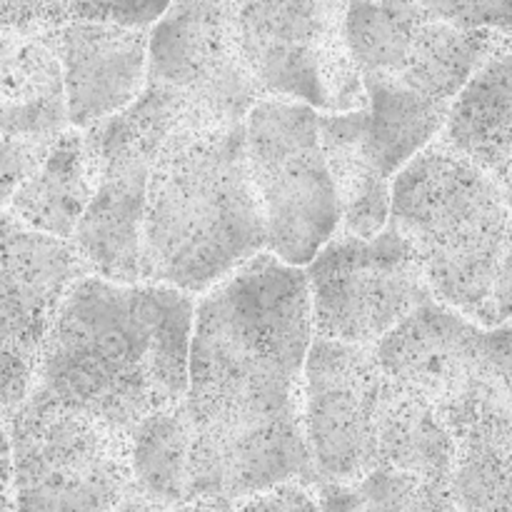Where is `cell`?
<instances>
[{"label": "cell", "mask_w": 512, "mask_h": 512, "mask_svg": "<svg viewBox=\"0 0 512 512\" xmlns=\"http://www.w3.org/2000/svg\"><path fill=\"white\" fill-rule=\"evenodd\" d=\"M308 275L263 253L200 295L190 345L188 505L230 508L315 483L303 433Z\"/></svg>", "instance_id": "1"}, {"label": "cell", "mask_w": 512, "mask_h": 512, "mask_svg": "<svg viewBox=\"0 0 512 512\" xmlns=\"http://www.w3.org/2000/svg\"><path fill=\"white\" fill-rule=\"evenodd\" d=\"M195 308L170 285L88 275L60 305L30 393L130 435L188 395Z\"/></svg>", "instance_id": "2"}, {"label": "cell", "mask_w": 512, "mask_h": 512, "mask_svg": "<svg viewBox=\"0 0 512 512\" xmlns=\"http://www.w3.org/2000/svg\"><path fill=\"white\" fill-rule=\"evenodd\" d=\"M263 253L245 123L170 135L150 173L140 280L205 295Z\"/></svg>", "instance_id": "3"}, {"label": "cell", "mask_w": 512, "mask_h": 512, "mask_svg": "<svg viewBox=\"0 0 512 512\" xmlns=\"http://www.w3.org/2000/svg\"><path fill=\"white\" fill-rule=\"evenodd\" d=\"M345 33L368 95L370 148L393 180L443 135L465 85L508 43L458 28L418 0H348Z\"/></svg>", "instance_id": "4"}, {"label": "cell", "mask_w": 512, "mask_h": 512, "mask_svg": "<svg viewBox=\"0 0 512 512\" xmlns=\"http://www.w3.org/2000/svg\"><path fill=\"white\" fill-rule=\"evenodd\" d=\"M390 225L415 250L435 300L488 328L512 230L498 180L443 138L433 140L395 175Z\"/></svg>", "instance_id": "5"}, {"label": "cell", "mask_w": 512, "mask_h": 512, "mask_svg": "<svg viewBox=\"0 0 512 512\" xmlns=\"http://www.w3.org/2000/svg\"><path fill=\"white\" fill-rule=\"evenodd\" d=\"M238 40V0H173L150 28L148 85L118 113L160 150L175 133L243 125L263 100Z\"/></svg>", "instance_id": "6"}, {"label": "cell", "mask_w": 512, "mask_h": 512, "mask_svg": "<svg viewBox=\"0 0 512 512\" xmlns=\"http://www.w3.org/2000/svg\"><path fill=\"white\" fill-rule=\"evenodd\" d=\"M3 423L5 512H115L135 490L130 435L38 393Z\"/></svg>", "instance_id": "7"}, {"label": "cell", "mask_w": 512, "mask_h": 512, "mask_svg": "<svg viewBox=\"0 0 512 512\" xmlns=\"http://www.w3.org/2000/svg\"><path fill=\"white\" fill-rule=\"evenodd\" d=\"M245 150L268 253L295 268L310 265L340 230L320 113L298 100L263 98L245 120Z\"/></svg>", "instance_id": "8"}, {"label": "cell", "mask_w": 512, "mask_h": 512, "mask_svg": "<svg viewBox=\"0 0 512 512\" xmlns=\"http://www.w3.org/2000/svg\"><path fill=\"white\" fill-rule=\"evenodd\" d=\"M348 0H238V40L265 98L318 113L368 108L345 33Z\"/></svg>", "instance_id": "9"}, {"label": "cell", "mask_w": 512, "mask_h": 512, "mask_svg": "<svg viewBox=\"0 0 512 512\" xmlns=\"http://www.w3.org/2000/svg\"><path fill=\"white\" fill-rule=\"evenodd\" d=\"M315 338L378 348L435 300L408 240L388 225L375 238L335 235L305 270Z\"/></svg>", "instance_id": "10"}, {"label": "cell", "mask_w": 512, "mask_h": 512, "mask_svg": "<svg viewBox=\"0 0 512 512\" xmlns=\"http://www.w3.org/2000/svg\"><path fill=\"white\" fill-rule=\"evenodd\" d=\"M390 378L375 348L315 338L303 380V433L315 483L353 485L380 470Z\"/></svg>", "instance_id": "11"}, {"label": "cell", "mask_w": 512, "mask_h": 512, "mask_svg": "<svg viewBox=\"0 0 512 512\" xmlns=\"http://www.w3.org/2000/svg\"><path fill=\"white\" fill-rule=\"evenodd\" d=\"M93 275L73 240L38 233L3 213L0 378L3 413L30 395L40 350L75 283Z\"/></svg>", "instance_id": "12"}, {"label": "cell", "mask_w": 512, "mask_h": 512, "mask_svg": "<svg viewBox=\"0 0 512 512\" xmlns=\"http://www.w3.org/2000/svg\"><path fill=\"white\" fill-rule=\"evenodd\" d=\"M488 328L430 300L375 348L380 368L405 393L428 403L463 440L483 368Z\"/></svg>", "instance_id": "13"}, {"label": "cell", "mask_w": 512, "mask_h": 512, "mask_svg": "<svg viewBox=\"0 0 512 512\" xmlns=\"http://www.w3.org/2000/svg\"><path fill=\"white\" fill-rule=\"evenodd\" d=\"M90 133L103 155V180L73 243L93 275L140 283L148 183L160 150L135 135L120 115L95 125Z\"/></svg>", "instance_id": "14"}, {"label": "cell", "mask_w": 512, "mask_h": 512, "mask_svg": "<svg viewBox=\"0 0 512 512\" xmlns=\"http://www.w3.org/2000/svg\"><path fill=\"white\" fill-rule=\"evenodd\" d=\"M70 125L90 130L123 113L148 85L150 28L75 20L55 30Z\"/></svg>", "instance_id": "15"}, {"label": "cell", "mask_w": 512, "mask_h": 512, "mask_svg": "<svg viewBox=\"0 0 512 512\" xmlns=\"http://www.w3.org/2000/svg\"><path fill=\"white\" fill-rule=\"evenodd\" d=\"M103 180V155L90 130L68 128L53 140L38 168L15 188L3 213L20 225L73 240Z\"/></svg>", "instance_id": "16"}, {"label": "cell", "mask_w": 512, "mask_h": 512, "mask_svg": "<svg viewBox=\"0 0 512 512\" xmlns=\"http://www.w3.org/2000/svg\"><path fill=\"white\" fill-rule=\"evenodd\" d=\"M0 85L3 138L55 140L73 128L53 33L20 35L3 30Z\"/></svg>", "instance_id": "17"}, {"label": "cell", "mask_w": 512, "mask_h": 512, "mask_svg": "<svg viewBox=\"0 0 512 512\" xmlns=\"http://www.w3.org/2000/svg\"><path fill=\"white\" fill-rule=\"evenodd\" d=\"M320 135L338 190V233L375 238L390 225L393 178L370 148L368 108L355 113H320Z\"/></svg>", "instance_id": "18"}, {"label": "cell", "mask_w": 512, "mask_h": 512, "mask_svg": "<svg viewBox=\"0 0 512 512\" xmlns=\"http://www.w3.org/2000/svg\"><path fill=\"white\" fill-rule=\"evenodd\" d=\"M440 138L493 178L512 168V40L465 85Z\"/></svg>", "instance_id": "19"}, {"label": "cell", "mask_w": 512, "mask_h": 512, "mask_svg": "<svg viewBox=\"0 0 512 512\" xmlns=\"http://www.w3.org/2000/svg\"><path fill=\"white\" fill-rule=\"evenodd\" d=\"M135 488L160 505H188V418L183 403L130 433Z\"/></svg>", "instance_id": "20"}, {"label": "cell", "mask_w": 512, "mask_h": 512, "mask_svg": "<svg viewBox=\"0 0 512 512\" xmlns=\"http://www.w3.org/2000/svg\"><path fill=\"white\" fill-rule=\"evenodd\" d=\"M463 445H480L512 458V323L488 328Z\"/></svg>", "instance_id": "21"}, {"label": "cell", "mask_w": 512, "mask_h": 512, "mask_svg": "<svg viewBox=\"0 0 512 512\" xmlns=\"http://www.w3.org/2000/svg\"><path fill=\"white\" fill-rule=\"evenodd\" d=\"M323 512H460L450 485L398 470H375L353 485H320Z\"/></svg>", "instance_id": "22"}, {"label": "cell", "mask_w": 512, "mask_h": 512, "mask_svg": "<svg viewBox=\"0 0 512 512\" xmlns=\"http://www.w3.org/2000/svg\"><path fill=\"white\" fill-rule=\"evenodd\" d=\"M450 490L460 512H512V458L463 445Z\"/></svg>", "instance_id": "23"}, {"label": "cell", "mask_w": 512, "mask_h": 512, "mask_svg": "<svg viewBox=\"0 0 512 512\" xmlns=\"http://www.w3.org/2000/svg\"><path fill=\"white\" fill-rule=\"evenodd\" d=\"M70 23H113L125 28H153L173 0H63Z\"/></svg>", "instance_id": "24"}, {"label": "cell", "mask_w": 512, "mask_h": 512, "mask_svg": "<svg viewBox=\"0 0 512 512\" xmlns=\"http://www.w3.org/2000/svg\"><path fill=\"white\" fill-rule=\"evenodd\" d=\"M438 18L463 30H490L512 38V0H418Z\"/></svg>", "instance_id": "25"}, {"label": "cell", "mask_w": 512, "mask_h": 512, "mask_svg": "<svg viewBox=\"0 0 512 512\" xmlns=\"http://www.w3.org/2000/svg\"><path fill=\"white\" fill-rule=\"evenodd\" d=\"M70 23L63 0H3V30L20 35L55 33Z\"/></svg>", "instance_id": "26"}, {"label": "cell", "mask_w": 512, "mask_h": 512, "mask_svg": "<svg viewBox=\"0 0 512 512\" xmlns=\"http://www.w3.org/2000/svg\"><path fill=\"white\" fill-rule=\"evenodd\" d=\"M225 512H323L318 488L288 483L230 505Z\"/></svg>", "instance_id": "27"}, {"label": "cell", "mask_w": 512, "mask_h": 512, "mask_svg": "<svg viewBox=\"0 0 512 512\" xmlns=\"http://www.w3.org/2000/svg\"><path fill=\"white\" fill-rule=\"evenodd\" d=\"M53 140H33V138H3V203H8L20 183L33 173L45 158Z\"/></svg>", "instance_id": "28"}, {"label": "cell", "mask_w": 512, "mask_h": 512, "mask_svg": "<svg viewBox=\"0 0 512 512\" xmlns=\"http://www.w3.org/2000/svg\"><path fill=\"white\" fill-rule=\"evenodd\" d=\"M512 323V230L508 238V248H505L503 263H500L498 278H495L493 298H490L488 310V328H498V325Z\"/></svg>", "instance_id": "29"}, {"label": "cell", "mask_w": 512, "mask_h": 512, "mask_svg": "<svg viewBox=\"0 0 512 512\" xmlns=\"http://www.w3.org/2000/svg\"><path fill=\"white\" fill-rule=\"evenodd\" d=\"M500 183V188H503V193H505V200H508V205H510V213H512V168L508 170V173L505 175H500V178H495Z\"/></svg>", "instance_id": "30"}, {"label": "cell", "mask_w": 512, "mask_h": 512, "mask_svg": "<svg viewBox=\"0 0 512 512\" xmlns=\"http://www.w3.org/2000/svg\"><path fill=\"white\" fill-rule=\"evenodd\" d=\"M130 495H133V493H130ZM130 495H128V500H125V503H123V505H120V508H118V510H115V512H135L133 498H130Z\"/></svg>", "instance_id": "31"}, {"label": "cell", "mask_w": 512, "mask_h": 512, "mask_svg": "<svg viewBox=\"0 0 512 512\" xmlns=\"http://www.w3.org/2000/svg\"><path fill=\"white\" fill-rule=\"evenodd\" d=\"M510 40H512V38H510Z\"/></svg>", "instance_id": "32"}]
</instances>
